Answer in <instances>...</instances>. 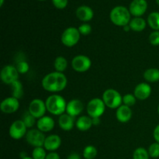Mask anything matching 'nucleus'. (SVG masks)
<instances>
[{"label": "nucleus", "mask_w": 159, "mask_h": 159, "mask_svg": "<svg viewBox=\"0 0 159 159\" xmlns=\"http://www.w3.org/2000/svg\"><path fill=\"white\" fill-rule=\"evenodd\" d=\"M146 21L141 17H134L130 20L129 26L130 29L134 32H141L146 27Z\"/></svg>", "instance_id": "obj_22"}, {"label": "nucleus", "mask_w": 159, "mask_h": 159, "mask_svg": "<svg viewBox=\"0 0 159 159\" xmlns=\"http://www.w3.org/2000/svg\"><path fill=\"white\" fill-rule=\"evenodd\" d=\"M59 127L65 131H70L75 126V117L70 116L68 113L59 116L58 118Z\"/></svg>", "instance_id": "obj_20"}, {"label": "nucleus", "mask_w": 159, "mask_h": 159, "mask_svg": "<svg viewBox=\"0 0 159 159\" xmlns=\"http://www.w3.org/2000/svg\"><path fill=\"white\" fill-rule=\"evenodd\" d=\"M93 119V124L95 126H97L100 124L101 120H100V118L99 117H96V118H92Z\"/></svg>", "instance_id": "obj_40"}, {"label": "nucleus", "mask_w": 159, "mask_h": 159, "mask_svg": "<svg viewBox=\"0 0 159 159\" xmlns=\"http://www.w3.org/2000/svg\"><path fill=\"white\" fill-rule=\"evenodd\" d=\"M153 137L154 139L155 140V141L159 143V124L158 126H156V127H155V130H154Z\"/></svg>", "instance_id": "obj_38"}, {"label": "nucleus", "mask_w": 159, "mask_h": 159, "mask_svg": "<svg viewBox=\"0 0 159 159\" xmlns=\"http://www.w3.org/2000/svg\"><path fill=\"white\" fill-rule=\"evenodd\" d=\"M76 16L82 22H89L94 16V12L91 7L87 6H81L76 9Z\"/></svg>", "instance_id": "obj_17"}, {"label": "nucleus", "mask_w": 159, "mask_h": 159, "mask_svg": "<svg viewBox=\"0 0 159 159\" xmlns=\"http://www.w3.org/2000/svg\"><path fill=\"white\" fill-rule=\"evenodd\" d=\"M26 126L22 120H16L11 124L9 127V136L15 140H20L26 134Z\"/></svg>", "instance_id": "obj_11"}, {"label": "nucleus", "mask_w": 159, "mask_h": 159, "mask_svg": "<svg viewBox=\"0 0 159 159\" xmlns=\"http://www.w3.org/2000/svg\"><path fill=\"white\" fill-rule=\"evenodd\" d=\"M67 159H81V156L79 155V154L76 153V152H73V153L70 154L68 155Z\"/></svg>", "instance_id": "obj_39"}, {"label": "nucleus", "mask_w": 159, "mask_h": 159, "mask_svg": "<svg viewBox=\"0 0 159 159\" xmlns=\"http://www.w3.org/2000/svg\"><path fill=\"white\" fill-rule=\"evenodd\" d=\"M47 154L43 147L35 148L32 152V158L34 159H46Z\"/></svg>", "instance_id": "obj_29"}, {"label": "nucleus", "mask_w": 159, "mask_h": 159, "mask_svg": "<svg viewBox=\"0 0 159 159\" xmlns=\"http://www.w3.org/2000/svg\"><path fill=\"white\" fill-rule=\"evenodd\" d=\"M3 3H4V0H0V6H3Z\"/></svg>", "instance_id": "obj_42"}, {"label": "nucleus", "mask_w": 159, "mask_h": 159, "mask_svg": "<svg viewBox=\"0 0 159 159\" xmlns=\"http://www.w3.org/2000/svg\"><path fill=\"white\" fill-rule=\"evenodd\" d=\"M22 159H34V158H31V157H28V156H26V157H25V158H22Z\"/></svg>", "instance_id": "obj_43"}, {"label": "nucleus", "mask_w": 159, "mask_h": 159, "mask_svg": "<svg viewBox=\"0 0 159 159\" xmlns=\"http://www.w3.org/2000/svg\"><path fill=\"white\" fill-rule=\"evenodd\" d=\"M124 30L125 31H129L130 30V26H129V25H127V26H124Z\"/></svg>", "instance_id": "obj_41"}, {"label": "nucleus", "mask_w": 159, "mask_h": 159, "mask_svg": "<svg viewBox=\"0 0 159 159\" xmlns=\"http://www.w3.org/2000/svg\"><path fill=\"white\" fill-rule=\"evenodd\" d=\"M55 123L54 119L51 116H44L43 117L38 119L37 123V129L42 132H49L54 129Z\"/></svg>", "instance_id": "obj_18"}, {"label": "nucleus", "mask_w": 159, "mask_h": 159, "mask_svg": "<svg viewBox=\"0 0 159 159\" xmlns=\"http://www.w3.org/2000/svg\"><path fill=\"white\" fill-rule=\"evenodd\" d=\"M80 36L81 34L79 29L71 26L64 30L61 37V40L65 46L71 48L79 43L80 40Z\"/></svg>", "instance_id": "obj_5"}, {"label": "nucleus", "mask_w": 159, "mask_h": 159, "mask_svg": "<svg viewBox=\"0 0 159 159\" xmlns=\"http://www.w3.org/2000/svg\"><path fill=\"white\" fill-rule=\"evenodd\" d=\"M61 145V138L57 134H51L47 137L44 142V148L49 152H55Z\"/></svg>", "instance_id": "obj_16"}, {"label": "nucleus", "mask_w": 159, "mask_h": 159, "mask_svg": "<svg viewBox=\"0 0 159 159\" xmlns=\"http://www.w3.org/2000/svg\"><path fill=\"white\" fill-rule=\"evenodd\" d=\"M102 99L106 107L110 109H117L122 105L123 97L120 93L113 89H108L102 94Z\"/></svg>", "instance_id": "obj_4"}, {"label": "nucleus", "mask_w": 159, "mask_h": 159, "mask_svg": "<svg viewBox=\"0 0 159 159\" xmlns=\"http://www.w3.org/2000/svg\"><path fill=\"white\" fill-rule=\"evenodd\" d=\"M47 111V107L45 102L40 99H34L30 102L28 108V112L36 119L44 116Z\"/></svg>", "instance_id": "obj_9"}, {"label": "nucleus", "mask_w": 159, "mask_h": 159, "mask_svg": "<svg viewBox=\"0 0 159 159\" xmlns=\"http://www.w3.org/2000/svg\"><path fill=\"white\" fill-rule=\"evenodd\" d=\"M106 105L103 100L99 98H94L87 105V113L91 118L100 117L105 112Z\"/></svg>", "instance_id": "obj_6"}, {"label": "nucleus", "mask_w": 159, "mask_h": 159, "mask_svg": "<svg viewBox=\"0 0 159 159\" xmlns=\"http://www.w3.org/2000/svg\"><path fill=\"white\" fill-rule=\"evenodd\" d=\"M152 94V87L146 82L138 84L134 89V95L139 100H145L148 99Z\"/></svg>", "instance_id": "obj_14"}, {"label": "nucleus", "mask_w": 159, "mask_h": 159, "mask_svg": "<svg viewBox=\"0 0 159 159\" xmlns=\"http://www.w3.org/2000/svg\"><path fill=\"white\" fill-rule=\"evenodd\" d=\"M47 110L55 116H61L66 112L67 102L65 98L60 95L54 94L48 96L45 101Z\"/></svg>", "instance_id": "obj_2"}, {"label": "nucleus", "mask_w": 159, "mask_h": 159, "mask_svg": "<svg viewBox=\"0 0 159 159\" xmlns=\"http://www.w3.org/2000/svg\"><path fill=\"white\" fill-rule=\"evenodd\" d=\"M148 151L144 148H138L134 152L133 159H149Z\"/></svg>", "instance_id": "obj_28"}, {"label": "nucleus", "mask_w": 159, "mask_h": 159, "mask_svg": "<svg viewBox=\"0 0 159 159\" xmlns=\"http://www.w3.org/2000/svg\"><path fill=\"white\" fill-rule=\"evenodd\" d=\"M148 24L154 30H159V12H152L148 17Z\"/></svg>", "instance_id": "obj_24"}, {"label": "nucleus", "mask_w": 159, "mask_h": 159, "mask_svg": "<svg viewBox=\"0 0 159 159\" xmlns=\"http://www.w3.org/2000/svg\"><path fill=\"white\" fill-rule=\"evenodd\" d=\"M149 42L153 46L159 45V30H154L149 35Z\"/></svg>", "instance_id": "obj_34"}, {"label": "nucleus", "mask_w": 159, "mask_h": 159, "mask_svg": "<svg viewBox=\"0 0 159 159\" xmlns=\"http://www.w3.org/2000/svg\"><path fill=\"white\" fill-rule=\"evenodd\" d=\"M97 155V149L93 145H88L84 148L83 157L85 159H94Z\"/></svg>", "instance_id": "obj_27"}, {"label": "nucleus", "mask_w": 159, "mask_h": 159, "mask_svg": "<svg viewBox=\"0 0 159 159\" xmlns=\"http://www.w3.org/2000/svg\"><path fill=\"white\" fill-rule=\"evenodd\" d=\"M68 80L62 72L54 71L46 75L42 79L41 85L43 89L51 93L63 91L67 86Z\"/></svg>", "instance_id": "obj_1"}, {"label": "nucleus", "mask_w": 159, "mask_h": 159, "mask_svg": "<svg viewBox=\"0 0 159 159\" xmlns=\"http://www.w3.org/2000/svg\"><path fill=\"white\" fill-rule=\"evenodd\" d=\"M20 108V102L19 99L15 97H8L2 101L0 104V110L2 113L6 114H11L18 110Z\"/></svg>", "instance_id": "obj_12"}, {"label": "nucleus", "mask_w": 159, "mask_h": 159, "mask_svg": "<svg viewBox=\"0 0 159 159\" xmlns=\"http://www.w3.org/2000/svg\"><path fill=\"white\" fill-rule=\"evenodd\" d=\"M84 105L79 99H72L67 103L66 113L70 116L75 117L83 111Z\"/></svg>", "instance_id": "obj_15"}, {"label": "nucleus", "mask_w": 159, "mask_h": 159, "mask_svg": "<svg viewBox=\"0 0 159 159\" xmlns=\"http://www.w3.org/2000/svg\"><path fill=\"white\" fill-rule=\"evenodd\" d=\"M16 68L18 70L19 73L20 74H25V73L27 72L30 69V66L28 65V63L25 61H20L18 63L16 64Z\"/></svg>", "instance_id": "obj_33"}, {"label": "nucleus", "mask_w": 159, "mask_h": 159, "mask_svg": "<svg viewBox=\"0 0 159 159\" xmlns=\"http://www.w3.org/2000/svg\"><path fill=\"white\" fill-rule=\"evenodd\" d=\"M158 115H159V104H158Z\"/></svg>", "instance_id": "obj_45"}, {"label": "nucleus", "mask_w": 159, "mask_h": 159, "mask_svg": "<svg viewBox=\"0 0 159 159\" xmlns=\"http://www.w3.org/2000/svg\"><path fill=\"white\" fill-rule=\"evenodd\" d=\"M12 88V96L15 97L16 99H20L23 97V85L19 80L16 81L15 82L11 85Z\"/></svg>", "instance_id": "obj_25"}, {"label": "nucleus", "mask_w": 159, "mask_h": 159, "mask_svg": "<svg viewBox=\"0 0 159 159\" xmlns=\"http://www.w3.org/2000/svg\"><path fill=\"white\" fill-rule=\"evenodd\" d=\"M130 12L127 8L118 6L113 8L110 13V19L112 23L118 26H125L130 22Z\"/></svg>", "instance_id": "obj_3"}, {"label": "nucleus", "mask_w": 159, "mask_h": 159, "mask_svg": "<svg viewBox=\"0 0 159 159\" xmlns=\"http://www.w3.org/2000/svg\"><path fill=\"white\" fill-rule=\"evenodd\" d=\"M22 120L24 122L25 125L26 126L27 128H31V127H34V124H35L36 118L34 117V116H33L29 112H26V113H25L24 116H23Z\"/></svg>", "instance_id": "obj_30"}, {"label": "nucleus", "mask_w": 159, "mask_h": 159, "mask_svg": "<svg viewBox=\"0 0 159 159\" xmlns=\"http://www.w3.org/2000/svg\"><path fill=\"white\" fill-rule=\"evenodd\" d=\"M148 153L150 157L157 158L159 157V143L155 142L149 146Z\"/></svg>", "instance_id": "obj_31"}, {"label": "nucleus", "mask_w": 159, "mask_h": 159, "mask_svg": "<svg viewBox=\"0 0 159 159\" xmlns=\"http://www.w3.org/2000/svg\"><path fill=\"white\" fill-rule=\"evenodd\" d=\"M136 99L137 98L135 97L134 95L132 94H126L125 96H123V102H124V105L127 106L129 107H133L136 103Z\"/></svg>", "instance_id": "obj_32"}, {"label": "nucleus", "mask_w": 159, "mask_h": 159, "mask_svg": "<svg viewBox=\"0 0 159 159\" xmlns=\"http://www.w3.org/2000/svg\"><path fill=\"white\" fill-rule=\"evenodd\" d=\"M54 66L56 71L63 73V71H65L68 67V61L66 60L65 57L59 56V57H56V59L54 60Z\"/></svg>", "instance_id": "obj_26"}, {"label": "nucleus", "mask_w": 159, "mask_h": 159, "mask_svg": "<svg viewBox=\"0 0 159 159\" xmlns=\"http://www.w3.org/2000/svg\"><path fill=\"white\" fill-rule=\"evenodd\" d=\"M1 80L6 85H12L13 82L18 80L19 71L16 66L13 65H6L1 70L0 74Z\"/></svg>", "instance_id": "obj_8"}, {"label": "nucleus", "mask_w": 159, "mask_h": 159, "mask_svg": "<svg viewBox=\"0 0 159 159\" xmlns=\"http://www.w3.org/2000/svg\"><path fill=\"white\" fill-rule=\"evenodd\" d=\"M46 159H60V156H59V155L57 153L52 152H50L49 154L47 155Z\"/></svg>", "instance_id": "obj_37"}, {"label": "nucleus", "mask_w": 159, "mask_h": 159, "mask_svg": "<svg viewBox=\"0 0 159 159\" xmlns=\"http://www.w3.org/2000/svg\"><path fill=\"white\" fill-rule=\"evenodd\" d=\"M148 9L146 0H133L129 6L130 14L135 17H141L144 15Z\"/></svg>", "instance_id": "obj_13"}, {"label": "nucleus", "mask_w": 159, "mask_h": 159, "mask_svg": "<svg viewBox=\"0 0 159 159\" xmlns=\"http://www.w3.org/2000/svg\"><path fill=\"white\" fill-rule=\"evenodd\" d=\"M144 78L148 82H159V69L155 68H148L144 71Z\"/></svg>", "instance_id": "obj_23"}, {"label": "nucleus", "mask_w": 159, "mask_h": 159, "mask_svg": "<svg viewBox=\"0 0 159 159\" xmlns=\"http://www.w3.org/2000/svg\"><path fill=\"white\" fill-rule=\"evenodd\" d=\"M156 2H157V4H158V6H159V0H156Z\"/></svg>", "instance_id": "obj_44"}, {"label": "nucleus", "mask_w": 159, "mask_h": 159, "mask_svg": "<svg viewBox=\"0 0 159 159\" xmlns=\"http://www.w3.org/2000/svg\"><path fill=\"white\" fill-rule=\"evenodd\" d=\"M92 61L87 56L79 54L75 56L71 61V67L78 72H85L91 68Z\"/></svg>", "instance_id": "obj_10"}, {"label": "nucleus", "mask_w": 159, "mask_h": 159, "mask_svg": "<svg viewBox=\"0 0 159 159\" xmlns=\"http://www.w3.org/2000/svg\"><path fill=\"white\" fill-rule=\"evenodd\" d=\"M39 1H45V0H39Z\"/></svg>", "instance_id": "obj_46"}, {"label": "nucleus", "mask_w": 159, "mask_h": 159, "mask_svg": "<svg viewBox=\"0 0 159 159\" xmlns=\"http://www.w3.org/2000/svg\"><path fill=\"white\" fill-rule=\"evenodd\" d=\"M79 30L82 35H89L92 32V26L88 23H83L79 28Z\"/></svg>", "instance_id": "obj_35"}, {"label": "nucleus", "mask_w": 159, "mask_h": 159, "mask_svg": "<svg viewBox=\"0 0 159 159\" xmlns=\"http://www.w3.org/2000/svg\"><path fill=\"white\" fill-rule=\"evenodd\" d=\"M52 3L57 9H63L68 6V0H52Z\"/></svg>", "instance_id": "obj_36"}, {"label": "nucleus", "mask_w": 159, "mask_h": 159, "mask_svg": "<svg viewBox=\"0 0 159 159\" xmlns=\"http://www.w3.org/2000/svg\"><path fill=\"white\" fill-rule=\"evenodd\" d=\"M93 125V119L90 116H80L75 123L76 127L81 131H87Z\"/></svg>", "instance_id": "obj_21"}, {"label": "nucleus", "mask_w": 159, "mask_h": 159, "mask_svg": "<svg viewBox=\"0 0 159 159\" xmlns=\"http://www.w3.org/2000/svg\"><path fill=\"white\" fill-rule=\"evenodd\" d=\"M116 117L120 123H127L131 119L132 110L130 107L125 105H121L116 109Z\"/></svg>", "instance_id": "obj_19"}, {"label": "nucleus", "mask_w": 159, "mask_h": 159, "mask_svg": "<svg viewBox=\"0 0 159 159\" xmlns=\"http://www.w3.org/2000/svg\"><path fill=\"white\" fill-rule=\"evenodd\" d=\"M45 139L46 137L43 132L40 131L38 129L30 130L26 134V142L34 148L43 147L44 145Z\"/></svg>", "instance_id": "obj_7"}]
</instances>
